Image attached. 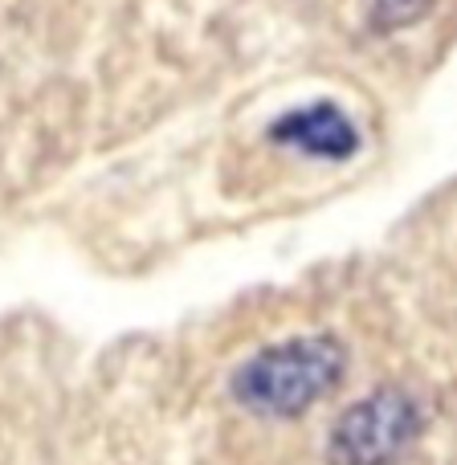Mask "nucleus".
Instances as JSON below:
<instances>
[{
  "label": "nucleus",
  "instance_id": "f03ea898",
  "mask_svg": "<svg viewBox=\"0 0 457 465\" xmlns=\"http://www.w3.org/2000/svg\"><path fill=\"white\" fill-rule=\"evenodd\" d=\"M421 437V404L401 388L355 401L331 429L335 465H396Z\"/></svg>",
  "mask_w": 457,
  "mask_h": 465
},
{
  "label": "nucleus",
  "instance_id": "f257e3e1",
  "mask_svg": "<svg viewBox=\"0 0 457 465\" xmlns=\"http://www.w3.org/2000/svg\"><path fill=\"white\" fill-rule=\"evenodd\" d=\"M347 351L331 335H294L249 355L233 376V396L257 417H298L343 380Z\"/></svg>",
  "mask_w": 457,
  "mask_h": 465
},
{
  "label": "nucleus",
  "instance_id": "7ed1b4c3",
  "mask_svg": "<svg viewBox=\"0 0 457 465\" xmlns=\"http://www.w3.org/2000/svg\"><path fill=\"white\" fill-rule=\"evenodd\" d=\"M273 143H286L314 160H352L360 152V131L335 103H311L273 123Z\"/></svg>",
  "mask_w": 457,
  "mask_h": 465
}]
</instances>
